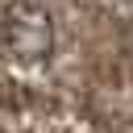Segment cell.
Returning a JSON list of instances; mask_svg holds the SVG:
<instances>
[{"label": "cell", "instance_id": "1", "mask_svg": "<svg viewBox=\"0 0 133 133\" xmlns=\"http://www.w3.org/2000/svg\"><path fill=\"white\" fill-rule=\"evenodd\" d=\"M50 42H54L50 17L37 4H12L8 8V50L17 58H25V62L46 58L50 54Z\"/></svg>", "mask_w": 133, "mask_h": 133}]
</instances>
